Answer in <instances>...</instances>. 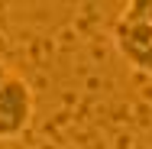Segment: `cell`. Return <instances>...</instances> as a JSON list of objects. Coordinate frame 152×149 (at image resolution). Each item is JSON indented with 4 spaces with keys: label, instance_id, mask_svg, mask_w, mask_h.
<instances>
[{
    "label": "cell",
    "instance_id": "obj_4",
    "mask_svg": "<svg viewBox=\"0 0 152 149\" xmlns=\"http://www.w3.org/2000/svg\"><path fill=\"white\" fill-rule=\"evenodd\" d=\"M7 75H10V71H7V65H3V62H0V84H3V81H7Z\"/></svg>",
    "mask_w": 152,
    "mask_h": 149
},
{
    "label": "cell",
    "instance_id": "obj_3",
    "mask_svg": "<svg viewBox=\"0 0 152 149\" xmlns=\"http://www.w3.org/2000/svg\"><path fill=\"white\" fill-rule=\"evenodd\" d=\"M120 20H129V23H146V26H152V0H129Z\"/></svg>",
    "mask_w": 152,
    "mask_h": 149
},
{
    "label": "cell",
    "instance_id": "obj_1",
    "mask_svg": "<svg viewBox=\"0 0 152 149\" xmlns=\"http://www.w3.org/2000/svg\"><path fill=\"white\" fill-rule=\"evenodd\" d=\"M32 110H36V101L26 78L7 75V81L0 84V139L23 136L26 126L32 123Z\"/></svg>",
    "mask_w": 152,
    "mask_h": 149
},
{
    "label": "cell",
    "instance_id": "obj_2",
    "mask_svg": "<svg viewBox=\"0 0 152 149\" xmlns=\"http://www.w3.org/2000/svg\"><path fill=\"white\" fill-rule=\"evenodd\" d=\"M113 42H117L120 55L129 62L133 68L152 75V26H146V23H129V20H117Z\"/></svg>",
    "mask_w": 152,
    "mask_h": 149
}]
</instances>
